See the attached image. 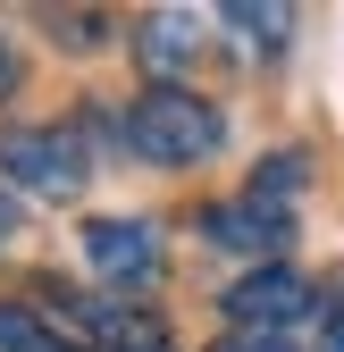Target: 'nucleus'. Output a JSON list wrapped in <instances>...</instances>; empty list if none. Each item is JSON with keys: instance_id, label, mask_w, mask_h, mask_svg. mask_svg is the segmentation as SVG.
Returning a JSON list of instances; mask_svg holds the SVG:
<instances>
[{"instance_id": "obj_5", "label": "nucleus", "mask_w": 344, "mask_h": 352, "mask_svg": "<svg viewBox=\"0 0 344 352\" xmlns=\"http://www.w3.org/2000/svg\"><path fill=\"white\" fill-rule=\"evenodd\" d=\"M202 227H210V243H227V252H277L294 218H286L277 201H261V193H244V201H227V210H210Z\"/></svg>"}, {"instance_id": "obj_7", "label": "nucleus", "mask_w": 344, "mask_h": 352, "mask_svg": "<svg viewBox=\"0 0 344 352\" xmlns=\"http://www.w3.org/2000/svg\"><path fill=\"white\" fill-rule=\"evenodd\" d=\"M143 59H151L160 76H168V67H185V59H193V17H185V9L151 17V25H143Z\"/></svg>"}, {"instance_id": "obj_6", "label": "nucleus", "mask_w": 344, "mask_h": 352, "mask_svg": "<svg viewBox=\"0 0 344 352\" xmlns=\"http://www.w3.org/2000/svg\"><path fill=\"white\" fill-rule=\"evenodd\" d=\"M0 352H76L42 311H25V302H0Z\"/></svg>"}, {"instance_id": "obj_10", "label": "nucleus", "mask_w": 344, "mask_h": 352, "mask_svg": "<svg viewBox=\"0 0 344 352\" xmlns=\"http://www.w3.org/2000/svg\"><path fill=\"white\" fill-rule=\"evenodd\" d=\"M219 352H294V344H286V336H244V327H235Z\"/></svg>"}, {"instance_id": "obj_3", "label": "nucleus", "mask_w": 344, "mask_h": 352, "mask_svg": "<svg viewBox=\"0 0 344 352\" xmlns=\"http://www.w3.org/2000/svg\"><path fill=\"white\" fill-rule=\"evenodd\" d=\"M311 277H294V269H252L244 285H227V319L244 327V336H277V327H294V319H311Z\"/></svg>"}, {"instance_id": "obj_4", "label": "nucleus", "mask_w": 344, "mask_h": 352, "mask_svg": "<svg viewBox=\"0 0 344 352\" xmlns=\"http://www.w3.org/2000/svg\"><path fill=\"white\" fill-rule=\"evenodd\" d=\"M84 260H93V277H109V285H143L160 269V235L143 218H93V227H84Z\"/></svg>"}, {"instance_id": "obj_13", "label": "nucleus", "mask_w": 344, "mask_h": 352, "mask_svg": "<svg viewBox=\"0 0 344 352\" xmlns=\"http://www.w3.org/2000/svg\"><path fill=\"white\" fill-rule=\"evenodd\" d=\"M0 235H9V201H0Z\"/></svg>"}, {"instance_id": "obj_11", "label": "nucleus", "mask_w": 344, "mask_h": 352, "mask_svg": "<svg viewBox=\"0 0 344 352\" xmlns=\"http://www.w3.org/2000/svg\"><path fill=\"white\" fill-rule=\"evenodd\" d=\"M9 93H17V42L0 34V101H9Z\"/></svg>"}, {"instance_id": "obj_8", "label": "nucleus", "mask_w": 344, "mask_h": 352, "mask_svg": "<svg viewBox=\"0 0 344 352\" xmlns=\"http://www.w3.org/2000/svg\"><path fill=\"white\" fill-rule=\"evenodd\" d=\"M101 352H177V344H168V327H160V319L118 311V319H109V336H101Z\"/></svg>"}, {"instance_id": "obj_2", "label": "nucleus", "mask_w": 344, "mask_h": 352, "mask_svg": "<svg viewBox=\"0 0 344 352\" xmlns=\"http://www.w3.org/2000/svg\"><path fill=\"white\" fill-rule=\"evenodd\" d=\"M0 176L42 201L84 193L93 176V151H84V126H0Z\"/></svg>"}, {"instance_id": "obj_1", "label": "nucleus", "mask_w": 344, "mask_h": 352, "mask_svg": "<svg viewBox=\"0 0 344 352\" xmlns=\"http://www.w3.org/2000/svg\"><path fill=\"white\" fill-rule=\"evenodd\" d=\"M219 109H210L202 93H185V84H151V93L126 109V143H135V160L151 168H193L219 151Z\"/></svg>"}, {"instance_id": "obj_9", "label": "nucleus", "mask_w": 344, "mask_h": 352, "mask_svg": "<svg viewBox=\"0 0 344 352\" xmlns=\"http://www.w3.org/2000/svg\"><path fill=\"white\" fill-rule=\"evenodd\" d=\"M227 25H244L252 42H261V51H277V42H286V25H294V17H286V9H252V0H235V9H227Z\"/></svg>"}, {"instance_id": "obj_12", "label": "nucleus", "mask_w": 344, "mask_h": 352, "mask_svg": "<svg viewBox=\"0 0 344 352\" xmlns=\"http://www.w3.org/2000/svg\"><path fill=\"white\" fill-rule=\"evenodd\" d=\"M327 352H344V311H336V319H327Z\"/></svg>"}]
</instances>
